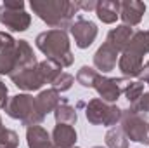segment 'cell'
<instances>
[{
  "mask_svg": "<svg viewBox=\"0 0 149 148\" xmlns=\"http://www.w3.org/2000/svg\"><path fill=\"white\" fill-rule=\"evenodd\" d=\"M30 7L33 14H37L52 30L70 28L74 19V14L80 11L76 2L71 0H31Z\"/></svg>",
  "mask_w": 149,
  "mask_h": 148,
  "instance_id": "obj_1",
  "label": "cell"
},
{
  "mask_svg": "<svg viewBox=\"0 0 149 148\" xmlns=\"http://www.w3.org/2000/svg\"><path fill=\"white\" fill-rule=\"evenodd\" d=\"M38 51H42L47 59L54 61L61 68L71 66L74 61V56L71 52L70 45V37L64 30H47L38 33L35 38Z\"/></svg>",
  "mask_w": 149,
  "mask_h": 148,
  "instance_id": "obj_2",
  "label": "cell"
},
{
  "mask_svg": "<svg viewBox=\"0 0 149 148\" xmlns=\"http://www.w3.org/2000/svg\"><path fill=\"white\" fill-rule=\"evenodd\" d=\"M61 70L63 68L59 65H56L50 59H45V61H40L37 65L23 70L21 73L10 77V80L14 82L16 87L30 92V91H38L45 84L52 85V82L57 78V75H61Z\"/></svg>",
  "mask_w": 149,
  "mask_h": 148,
  "instance_id": "obj_3",
  "label": "cell"
},
{
  "mask_svg": "<svg viewBox=\"0 0 149 148\" xmlns=\"http://www.w3.org/2000/svg\"><path fill=\"white\" fill-rule=\"evenodd\" d=\"M3 110L10 118L19 120L26 127L40 125L45 118V115L37 106V98H33L31 94H16L9 98Z\"/></svg>",
  "mask_w": 149,
  "mask_h": 148,
  "instance_id": "obj_4",
  "label": "cell"
},
{
  "mask_svg": "<svg viewBox=\"0 0 149 148\" xmlns=\"http://www.w3.org/2000/svg\"><path fill=\"white\" fill-rule=\"evenodd\" d=\"M121 111L114 103H106L101 98H94L85 105V117L92 125L114 127L121 120Z\"/></svg>",
  "mask_w": 149,
  "mask_h": 148,
  "instance_id": "obj_5",
  "label": "cell"
},
{
  "mask_svg": "<svg viewBox=\"0 0 149 148\" xmlns=\"http://www.w3.org/2000/svg\"><path fill=\"white\" fill-rule=\"evenodd\" d=\"M120 127L123 129L125 136L130 141L135 143H149V120L146 115H141L137 111H134L130 106L127 110L121 111V120H120Z\"/></svg>",
  "mask_w": 149,
  "mask_h": 148,
  "instance_id": "obj_6",
  "label": "cell"
},
{
  "mask_svg": "<svg viewBox=\"0 0 149 148\" xmlns=\"http://www.w3.org/2000/svg\"><path fill=\"white\" fill-rule=\"evenodd\" d=\"M128 82H130V80L125 78V77H118V78H116V77H104V75H101V77L97 78L94 89L97 91V94L101 96L102 101H106V103H114V101H118V98L123 94V91H125V87H127Z\"/></svg>",
  "mask_w": 149,
  "mask_h": 148,
  "instance_id": "obj_7",
  "label": "cell"
},
{
  "mask_svg": "<svg viewBox=\"0 0 149 148\" xmlns=\"http://www.w3.org/2000/svg\"><path fill=\"white\" fill-rule=\"evenodd\" d=\"M70 33L74 38V44L78 49H88L95 42L99 30H97L95 23H92L90 19L76 18L70 26Z\"/></svg>",
  "mask_w": 149,
  "mask_h": 148,
  "instance_id": "obj_8",
  "label": "cell"
},
{
  "mask_svg": "<svg viewBox=\"0 0 149 148\" xmlns=\"http://www.w3.org/2000/svg\"><path fill=\"white\" fill-rule=\"evenodd\" d=\"M0 23L12 32H26L31 25V16L24 9H9L0 5Z\"/></svg>",
  "mask_w": 149,
  "mask_h": 148,
  "instance_id": "obj_9",
  "label": "cell"
},
{
  "mask_svg": "<svg viewBox=\"0 0 149 148\" xmlns=\"http://www.w3.org/2000/svg\"><path fill=\"white\" fill-rule=\"evenodd\" d=\"M146 12V4L139 2V0H125L120 2V18L123 21V25L127 26H137Z\"/></svg>",
  "mask_w": 149,
  "mask_h": 148,
  "instance_id": "obj_10",
  "label": "cell"
},
{
  "mask_svg": "<svg viewBox=\"0 0 149 148\" xmlns=\"http://www.w3.org/2000/svg\"><path fill=\"white\" fill-rule=\"evenodd\" d=\"M118 56H120V52H118L114 47H111L109 44L104 42V44L95 51V54H94V66H95L99 72H102V73L113 72V70L116 68Z\"/></svg>",
  "mask_w": 149,
  "mask_h": 148,
  "instance_id": "obj_11",
  "label": "cell"
},
{
  "mask_svg": "<svg viewBox=\"0 0 149 148\" xmlns=\"http://www.w3.org/2000/svg\"><path fill=\"white\" fill-rule=\"evenodd\" d=\"M118 68L127 78L139 77L142 68H144L142 56H139V54H135L132 51H123L121 56L118 58Z\"/></svg>",
  "mask_w": 149,
  "mask_h": 148,
  "instance_id": "obj_12",
  "label": "cell"
},
{
  "mask_svg": "<svg viewBox=\"0 0 149 148\" xmlns=\"http://www.w3.org/2000/svg\"><path fill=\"white\" fill-rule=\"evenodd\" d=\"M52 143L57 148H73L76 143V131H74L73 125L70 124H56L52 134Z\"/></svg>",
  "mask_w": 149,
  "mask_h": 148,
  "instance_id": "obj_13",
  "label": "cell"
},
{
  "mask_svg": "<svg viewBox=\"0 0 149 148\" xmlns=\"http://www.w3.org/2000/svg\"><path fill=\"white\" fill-rule=\"evenodd\" d=\"M134 28L127 26V25H120L116 28L109 30L108 37H106V44H109L111 47H114L118 52H123L127 49V45L130 44V38L134 35Z\"/></svg>",
  "mask_w": 149,
  "mask_h": 148,
  "instance_id": "obj_14",
  "label": "cell"
},
{
  "mask_svg": "<svg viewBox=\"0 0 149 148\" xmlns=\"http://www.w3.org/2000/svg\"><path fill=\"white\" fill-rule=\"evenodd\" d=\"M26 143L28 148H57L52 143L50 134L42 125L26 127Z\"/></svg>",
  "mask_w": 149,
  "mask_h": 148,
  "instance_id": "obj_15",
  "label": "cell"
},
{
  "mask_svg": "<svg viewBox=\"0 0 149 148\" xmlns=\"http://www.w3.org/2000/svg\"><path fill=\"white\" fill-rule=\"evenodd\" d=\"M61 101H63L61 92H57V91L52 89V87H50V89H45V91H40L38 96H37V106L43 115L54 111L59 106Z\"/></svg>",
  "mask_w": 149,
  "mask_h": 148,
  "instance_id": "obj_16",
  "label": "cell"
},
{
  "mask_svg": "<svg viewBox=\"0 0 149 148\" xmlns=\"http://www.w3.org/2000/svg\"><path fill=\"white\" fill-rule=\"evenodd\" d=\"M95 14H97V18L102 23L113 25L120 18V2L118 0H102V2H97Z\"/></svg>",
  "mask_w": 149,
  "mask_h": 148,
  "instance_id": "obj_17",
  "label": "cell"
},
{
  "mask_svg": "<svg viewBox=\"0 0 149 148\" xmlns=\"http://www.w3.org/2000/svg\"><path fill=\"white\" fill-rule=\"evenodd\" d=\"M125 51H132L139 56H144L149 52V30L144 32V30H135L134 35L130 38V44L127 45Z\"/></svg>",
  "mask_w": 149,
  "mask_h": 148,
  "instance_id": "obj_18",
  "label": "cell"
},
{
  "mask_svg": "<svg viewBox=\"0 0 149 148\" xmlns=\"http://www.w3.org/2000/svg\"><path fill=\"white\" fill-rule=\"evenodd\" d=\"M54 117H56V122L57 124H70L73 125L78 120V113H76V108H73L66 98H63V101L59 103V106L54 110Z\"/></svg>",
  "mask_w": 149,
  "mask_h": 148,
  "instance_id": "obj_19",
  "label": "cell"
},
{
  "mask_svg": "<svg viewBox=\"0 0 149 148\" xmlns=\"http://www.w3.org/2000/svg\"><path fill=\"white\" fill-rule=\"evenodd\" d=\"M106 147L108 148H128V138L125 136L121 127H109L106 132Z\"/></svg>",
  "mask_w": 149,
  "mask_h": 148,
  "instance_id": "obj_20",
  "label": "cell"
},
{
  "mask_svg": "<svg viewBox=\"0 0 149 148\" xmlns=\"http://www.w3.org/2000/svg\"><path fill=\"white\" fill-rule=\"evenodd\" d=\"M101 77V73L95 70V68H92V66H81L80 70H78V73H76V82L81 85V87H87V89H90V87H94L95 85V82H97V78Z\"/></svg>",
  "mask_w": 149,
  "mask_h": 148,
  "instance_id": "obj_21",
  "label": "cell"
},
{
  "mask_svg": "<svg viewBox=\"0 0 149 148\" xmlns=\"http://www.w3.org/2000/svg\"><path fill=\"white\" fill-rule=\"evenodd\" d=\"M125 96H127V99H128V103L130 105H134L142 94H144V84L141 82V80H135V82H128L127 84V87H125Z\"/></svg>",
  "mask_w": 149,
  "mask_h": 148,
  "instance_id": "obj_22",
  "label": "cell"
},
{
  "mask_svg": "<svg viewBox=\"0 0 149 148\" xmlns=\"http://www.w3.org/2000/svg\"><path fill=\"white\" fill-rule=\"evenodd\" d=\"M74 84V77L66 72H61V75H57V78L52 82V89H56L57 92H64V91H70L71 85Z\"/></svg>",
  "mask_w": 149,
  "mask_h": 148,
  "instance_id": "obj_23",
  "label": "cell"
},
{
  "mask_svg": "<svg viewBox=\"0 0 149 148\" xmlns=\"http://www.w3.org/2000/svg\"><path fill=\"white\" fill-rule=\"evenodd\" d=\"M0 147L19 148V136L16 134V131L2 127L0 129Z\"/></svg>",
  "mask_w": 149,
  "mask_h": 148,
  "instance_id": "obj_24",
  "label": "cell"
},
{
  "mask_svg": "<svg viewBox=\"0 0 149 148\" xmlns=\"http://www.w3.org/2000/svg\"><path fill=\"white\" fill-rule=\"evenodd\" d=\"M130 108L141 115H148L149 113V92H144L134 105H130Z\"/></svg>",
  "mask_w": 149,
  "mask_h": 148,
  "instance_id": "obj_25",
  "label": "cell"
},
{
  "mask_svg": "<svg viewBox=\"0 0 149 148\" xmlns=\"http://www.w3.org/2000/svg\"><path fill=\"white\" fill-rule=\"evenodd\" d=\"M76 5H78V9H81L85 12H90V11H95L97 9V2L95 0H78Z\"/></svg>",
  "mask_w": 149,
  "mask_h": 148,
  "instance_id": "obj_26",
  "label": "cell"
},
{
  "mask_svg": "<svg viewBox=\"0 0 149 148\" xmlns=\"http://www.w3.org/2000/svg\"><path fill=\"white\" fill-rule=\"evenodd\" d=\"M14 42H16V38L12 37V35H9V33H5V32H0V51H2L3 47L10 45V44H14Z\"/></svg>",
  "mask_w": 149,
  "mask_h": 148,
  "instance_id": "obj_27",
  "label": "cell"
},
{
  "mask_svg": "<svg viewBox=\"0 0 149 148\" xmlns=\"http://www.w3.org/2000/svg\"><path fill=\"white\" fill-rule=\"evenodd\" d=\"M7 85L0 80V108H5V105H7V101H9V98H7Z\"/></svg>",
  "mask_w": 149,
  "mask_h": 148,
  "instance_id": "obj_28",
  "label": "cell"
},
{
  "mask_svg": "<svg viewBox=\"0 0 149 148\" xmlns=\"http://www.w3.org/2000/svg\"><path fill=\"white\" fill-rule=\"evenodd\" d=\"M3 5L9 7V9H24V2L23 0H5Z\"/></svg>",
  "mask_w": 149,
  "mask_h": 148,
  "instance_id": "obj_29",
  "label": "cell"
},
{
  "mask_svg": "<svg viewBox=\"0 0 149 148\" xmlns=\"http://www.w3.org/2000/svg\"><path fill=\"white\" fill-rule=\"evenodd\" d=\"M139 78H141L142 84H148L149 85V61L144 65V68H142V72H141V75H139Z\"/></svg>",
  "mask_w": 149,
  "mask_h": 148,
  "instance_id": "obj_30",
  "label": "cell"
},
{
  "mask_svg": "<svg viewBox=\"0 0 149 148\" xmlns=\"http://www.w3.org/2000/svg\"><path fill=\"white\" fill-rule=\"evenodd\" d=\"M2 127H3V125H2V117H0V129H2Z\"/></svg>",
  "mask_w": 149,
  "mask_h": 148,
  "instance_id": "obj_31",
  "label": "cell"
},
{
  "mask_svg": "<svg viewBox=\"0 0 149 148\" xmlns=\"http://www.w3.org/2000/svg\"><path fill=\"white\" fill-rule=\"evenodd\" d=\"M0 148H12V147H0Z\"/></svg>",
  "mask_w": 149,
  "mask_h": 148,
  "instance_id": "obj_32",
  "label": "cell"
},
{
  "mask_svg": "<svg viewBox=\"0 0 149 148\" xmlns=\"http://www.w3.org/2000/svg\"><path fill=\"white\" fill-rule=\"evenodd\" d=\"M92 148H102V147H92Z\"/></svg>",
  "mask_w": 149,
  "mask_h": 148,
  "instance_id": "obj_33",
  "label": "cell"
},
{
  "mask_svg": "<svg viewBox=\"0 0 149 148\" xmlns=\"http://www.w3.org/2000/svg\"><path fill=\"white\" fill-rule=\"evenodd\" d=\"M73 148H78V147H73Z\"/></svg>",
  "mask_w": 149,
  "mask_h": 148,
  "instance_id": "obj_34",
  "label": "cell"
},
{
  "mask_svg": "<svg viewBox=\"0 0 149 148\" xmlns=\"http://www.w3.org/2000/svg\"><path fill=\"white\" fill-rule=\"evenodd\" d=\"M148 145H149V143H148Z\"/></svg>",
  "mask_w": 149,
  "mask_h": 148,
  "instance_id": "obj_35",
  "label": "cell"
}]
</instances>
